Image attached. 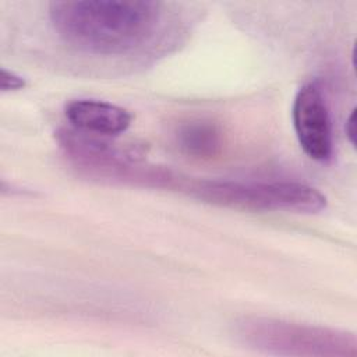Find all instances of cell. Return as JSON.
<instances>
[{
	"mask_svg": "<svg viewBox=\"0 0 357 357\" xmlns=\"http://www.w3.org/2000/svg\"><path fill=\"white\" fill-rule=\"evenodd\" d=\"M162 4L149 0H63L49 3V18L70 46L92 54L135 50L156 31Z\"/></svg>",
	"mask_w": 357,
	"mask_h": 357,
	"instance_id": "cell-1",
	"label": "cell"
},
{
	"mask_svg": "<svg viewBox=\"0 0 357 357\" xmlns=\"http://www.w3.org/2000/svg\"><path fill=\"white\" fill-rule=\"evenodd\" d=\"M177 187L204 202L245 211L317 213L326 206V197L321 191L298 181L180 180Z\"/></svg>",
	"mask_w": 357,
	"mask_h": 357,
	"instance_id": "cell-2",
	"label": "cell"
},
{
	"mask_svg": "<svg viewBox=\"0 0 357 357\" xmlns=\"http://www.w3.org/2000/svg\"><path fill=\"white\" fill-rule=\"evenodd\" d=\"M240 335L245 343L266 353L335 357L357 354L356 336L332 328L272 318H251L240 325Z\"/></svg>",
	"mask_w": 357,
	"mask_h": 357,
	"instance_id": "cell-3",
	"label": "cell"
},
{
	"mask_svg": "<svg viewBox=\"0 0 357 357\" xmlns=\"http://www.w3.org/2000/svg\"><path fill=\"white\" fill-rule=\"evenodd\" d=\"M291 116L296 137L304 153L317 162L329 160L333 149L329 109L315 82H307L297 91Z\"/></svg>",
	"mask_w": 357,
	"mask_h": 357,
	"instance_id": "cell-4",
	"label": "cell"
},
{
	"mask_svg": "<svg viewBox=\"0 0 357 357\" xmlns=\"http://www.w3.org/2000/svg\"><path fill=\"white\" fill-rule=\"evenodd\" d=\"M66 119L74 130L96 137H116L131 126V113L114 103L81 98L68 102L64 107Z\"/></svg>",
	"mask_w": 357,
	"mask_h": 357,
	"instance_id": "cell-5",
	"label": "cell"
},
{
	"mask_svg": "<svg viewBox=\"0 0 357 357\" xmlns=\"http://www.w3.org/2000/svg\"><path fill=\"white\" fill-rule=\"evenodd\" d=\"M176 142L187 156L211 159L222 151L223 131L211 119H190L177 127Z\"/></svg>",
	"mask_w": 357,
	"mask_h": 357,
	"instance_id": "cell-6",
	"label": "cell"
},
{
	"mask_svg": "<svg viewBox=\"0 0 357 357\" xmlns=\"http://www.w3.org/2000/svg\"><path fill=\"white\" fill-rule=\"evenodd\" d=\"M26 86V81L24 77H21L20 74L7 70V68H1V75H0V89L1 92H15L20 89H24Z\"/></svg>",
	"mask_w": 357,
	"mask_h": 357,
	"instance_id": "cell-7",
	"label": "cell"
},
{
	"mask_svg": "<svg viewBox=\"0 0 357 357\" xmlns=\"http://www.w3.org/2000/svg\"><path fill=\"white\" fill-rule=\"evenodd\" d=\"M344 131H346V137H347L349 142L354 146V145H356V120H354V110H351V113H350L349 117L346 119Z\"/></svg>",
	"mask_w": 357,
	"mask_h": 357,
	"instance_id": "cell-8",
	"label": "cell"
}]
</instances>
